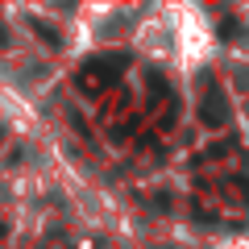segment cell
Segmentation results:
<instances>
[{"label":"cell","instance_id":"cell-2","mask_svg":"<svg viewBox=\"0 0 249 249\" xmlns=\"http://www.w3.org/2000/svg\"><path fill=\"white\" fill-rule=\"evenodd\" d=\"M199 116H204L208 129H224V124H229V104H224L220 88H208V100H204V108H199Z\"/></svg>","mask_w":249,"mask_h":249},{"label":"cell","instance_id":"cell-1","mask_svg":"<svg viewBox=\"0 0 249 249\" xmlns=\"http://www.w3.org/2000/svg\"><path fill=\"white\" fill-rule=\"evenodd\" d=\"M124 54H112V58H91L88 67H83V75H79V83L83 88H91V91H100L104 83H112L116 75H121V67H124Z\"/></svg>","mask_w":249,"mask_h":249},{"label":"cell","instance_id":"cell-3","mask_svg":"<svg viewBox=\"0 0 249 249\" xmlns=\"http://www.w3.org/2000/svg\"><path fill=\"white\" fill-rule=\"evenodd\" d=\"M245 196H249V178H245Z\"/></svg>","mask_w":249,"mask_h":249}]
</instances>
